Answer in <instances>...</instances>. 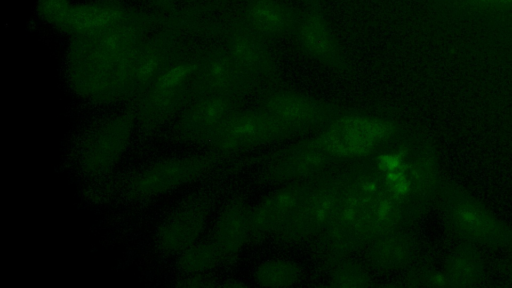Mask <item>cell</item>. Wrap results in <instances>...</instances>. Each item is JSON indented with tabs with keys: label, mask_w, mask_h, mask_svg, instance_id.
I'll use <instances>...</instances> for the list:
<instances>
[{
	"label": "cell",
	"mask_w": 512,
	"mask_h": 288,
	"mask_svg": "<svg viewBox=\"0 0 512 288\" xmlns=\"http://www.w3.org/2000/svg\"><path fill=\"white\" fill-rule=\"evenodd\" d=\"M146 25L143 18L128 13L106 28L77 36L68 63L73 88L96 101L124 97L126 67L146 38Z\"/></svg>",
	"instance_id": "obj_1"
},
{
	"label": "cell",
	"mask_w": 512,
	"mask_h": 288,
	"mask_svg": "<svg viewBox=\"0 0 512 288\" xmlns=\"http://www.w3.org/2000/svg\"><path fill=\"white\" fill-rule=\"evenodd\" d=\"M371 157L385 191L410 224L436 205L443 179L438 150L430 139L407 131Z\"/></svg>",
	"instance_id": "obj_2"
},
{
	"label": "cell",
	"mask_w": 512,
	"mask_h": 288,
	"mask_svg": "<svg viewBox=\"0 0 512 288\" xmlns=\"http://www.w3.org/2000/svg\"><path fill=\"white\" fill-rule=\"evenodd\" d=\"M406 132L395 118L343 110L312 135L336 165H344L378 152Z\"/></svg>",
	"instance_id": "obj_3"
},
{
	"label": "cell",
	"mask_w": 512,
	"mask_h": 288,
	"mask_svg": "<svg viewBox=\"0 0 512 288\" xmlns=\"http://www.w3.org/2000/svg\"><path fill=\"white\" fill-rule=\"evenodd\" d=\"M436 205L461 241L512 249V227L458 184L443 179Z\"/></svg>",
	"instance_id": "obj_4"
},
{
	"label": "cell",
	"mask_w": 512,
	"mask_h": 288,
	"mask_svg": "<svg viewBox=\"0 0 512 288\" xmlns=\"http://www.w3.org/2000/svg\"><path fill=\"white\" fill-rule=\"evenodd\" d=\"M345 181V164L314 177L295 216L276 238L287 244L315 241L334 220L343 199Z\"/></svg>",
	"instance_id": "obj_5"
},
{
	"label": "cell",
	"mask_w": 512,
	"mask_h": 288,
	"mask_svg": "<svg viewBox=\"0 0 512 288\" xmlns=\"http://www.w3.org/2000/svg\"><path fill=\"white\" fill-rule=\"evenodd\" d=\"M295 136L293 131L257 107L237 110L208 144L216 155L228 156Z\"/></svg>",
	"instance_id": "obj_6"
},
{
	"label": "cell",
	"mask_w": 512,
	"mask_h": 288,
	"mask_svg": "<svg viewBox=\"0 0 512 288\" xmlns=\"http://www.w3.org/2000/svg\"><path fill=\"white\" fill-rule=\"evenodd\" d=\"M193 67V61L179 62L141 94L137 118L142 126L159 127L185 109L193 99Z\"/></svg>",
	"instance_id": "obj_7"
},
{
	"label": "cell",
	"mask_w": 512,
	"mask_h": 288,
	"mask_svg": "<svg viewBox=\"0 0 512 288\" xmlns=\"http://www.w3.org/2000/svg\"><path fill=\"white\" fill-rule=\"evenodd\" d=\"M258 107L296 135L317 131L344 110L334 103L291 90L267 93Z\"/></svg>",
	"instance_id": "obj_8"
},
{
	"label": "cell",
	"mask_w": 512,
	"mask_h": 288,
	"mask_svg": "<svg viewBox=\"0 0 512 288\" xmlns=\"http://www.w3.org/2000/svg\"><path fill=\"white\" fill-rule=\"evenodd\" d=\"M336 165L332 157L311 135L284 148L268 161L260 179L270 185H284L312 179Z\"/></svg>",
	"instance_id": "obj_9"
},
{
	"label": "cell",
	"mask_w": 512,
	"mask_h": 288,
	"mask_svg": "<svg viewBox=\"0 0 512 288\" xmlns=\"http://www.w3.org/2000/svg\"><path fill=\"white\" fill-rule=\"evenodd\" d=\"M193 63V98L205 95L237 98L257 86L224 47L205 52Z\"/></svg>",
	"instance_id": "obj_10"
},
{
	"label": "cell",
	"mask_w": 512,
	"mask_h": 288,
	"mask_svg": "<svg viewBox=\"0 0 512 288\" xmlns=\"http://www.w3.org/2000/svg\"><path fill=\"white\" fill-rule=\"evenodd\" d=\"M294 30L299 49L309 58L334 70L349 73L350 65L324 17L319 0H307Z\"/></svg>",
	"instance_id": "obj_11"
},
{
	"label": "cell",
	"mask_w": 512,
	"mask_h": 288,
	"mask_svg": "<svg viewBox=\"0 0 512 288\" xmlns=\"http://www.w3.org/2000/svg\"><path fill=\"white\" fill-rule=\"evenodd\" d=\"M170 38H145L133 52L125 72L124 96L141 95L152 83L181 62Z\"/></svg>",
	"instance_id": "obj_12"
},
{
	"label": "cell",
	"mask_w": 512,
	"mask_h": 288,
	"mask_svg": "<svg viewBox=\"0 0 512 288\" xmlns=\"http://www.w3.org/2000/svg\"><path fill=\"white\" fill-rule=\"evenodd\" d=\"M214 157L191 156L160 160L139 172L131 181V191L139 196L165 193L204 175L214 164Z\"/></svg>",
	"instance_id": "obj_13"
},
{
	"label": "cell",
	"mask_w": 512,
	"mask_h": 288,
	"mask_svg": "<svg viewBox=\"0 0 512 288\" xmlns=\"http://www.w3.org/2000/svg\"><path fill=\"white\" fill-rule=\"evenodd\" d=\"M133 120L128 116H114L97 125L84 140L80 161L90 174L110 170L126 149L132 135Z\"/></svg>",
	"instance_id": "obj_14"
},
{
	"label": "cell",
	"mask_w": 512,
	"mask_h": 288,
	"mask_svg": "<svg viewBox=\"0 0 512 288\" xmlns=\"http://www.w3.org/2000/svg\"><path fill=\"white\" fill-rule=\"evenodd\" d=\"M39 10L48 21L76 36L99 31L128 14L112 3L74 6L68 0H41Z\"/></svg>",
	"instance_id": "obj_15"
},
{
	"label": "cell",
	"mask_w": 512,
	"mask_h": 288,
	"mask_svg": "<svg viewBox=\"0 0 512 288\" xmlns=\"http://www.w3.org/2000/svg\"><path fill=\"white\" fill-rule=\"evenodd\" d=\"M239 110L237 98L205 95L192 99L177 123V133L187 141L206 142Z\"/></svg>",
	"instance_id": "obj_16"
},
{
	"label": "cell",
	"mask_w": 512,
	"mask_h": 288,
	"mask_svg": "<svg viewBox=\"0 0 512 288\" xmlns=\"http://www.w3.org/2000/svg\"><path fill=\"white\" fill-rule=\"evenodd\" d=\"M312 179L284 184L252 207L253 235L276 236L295 216Z\"/></svg>",
	"instance_id": "obj_17"
},
{
	"label": "cell",
	"mask_w": 512,
	"mask_h": 288,
	"mask_svg": "<svg viewBox=\"0 0 512 288\" xmlns=\"http://www.w3.org/2000/svg\"><path fill=\"white\" fill-rule=\"evenodd\" d=\"M224 48L241 71L256 85L272 79L275 61L265 39L248 29L241 20L229 29Z\"/></svg>",
	"instance_id": "obj_18"
},
{
	"label": "cell",
	"mask_w": 512,
	"mask_h": 288,
	"mask_svg": "<svg viewBox=\"0 0 512 288\" xmlns=\"http://www.w3.org/2000/svg\"><path fill=\"white\" fill-rule=\"evenodd\" d=\"M210 207L194 201L175 211L158 230L156 242L166 252H182L197 242L208 219Z\"/></svg>",
	"instance_id": "obj_19"
},
{
	"label": "cell",
	"mask_w": 512,
	"mask_h": 288,
	"mask_svg": "<svg viewBox=\"0 0 512 288\" xmlns=\"http://www.w3.org/2000/svg\"><path fill=\"white\" fill-rule=\"evenodd\" d=\"M418 251V244L407 229L382 233L365 247L370 267L380 272L398 271L409 267L416 260Z\"/></svg>",
	"instance_id": "obj_20"
},
{
	"label": "cell",
	"mask_w": 512,
	"mask_h": 288,
	"mask_svg": "<svg viewBox=\"0 0 512 288\" xmlns=\"http://www.w3.org/2000/svg\"><path fill=\"white\" fill-rule=\"evenodd\" d=\"M300 14L280 0H246L241 21L263 39L293 34Z\"/></svg>",
	"instance_id": "obj_21"
},
{
	"label": "cell",
	"mask_w": 512,
	"mask_h": 288,
	"mask_svg": "<svg viewBox=\"0 0 512 288\" xmlns=\"http://www.w3.org/2000/svg\"><path fill=\"white\" fill-rule=\"evenodd\" d=\"M251 213L252 207L243 198L230 201L222 211L212 240L224 257L238 253L253 235Z\"/></svg>",
	"instance_id": "obj_22"
},
{
	"label": "cell",
	"mask_w": 512,
	"mask_h": 288,
	"mask_svg": "<svg viewBox=\"0 0 512 288\" xmlns=\"http://www.w3.org/2000/svg\"><path fill=\"white\" fill-rule=\"evenodd\" d=\"M451 287L479 285L486 275L484 260L476 245L460 241L448 254L443 266Z\"/></svg>",
	"instance_id": "obj_23"
},
{
	"label": "cell",
	"mask_w": 512,
	"mask_h": 288,
	"mask_svg": "<svg viewBox=\"0 0 512 288\" xmlns=\"http://www.w3.org/2000/svg\"><path fill=\"white\" fill-rule=\"evenodd\" d=\"M301 278V267L287 259L267 260L254 272L257 285L265 287H291L300 282Z\"/></svg>",
	"instance_id": "obj_24"
},
{
	"label": "cell",
	"mask_w": 512,
	"mask_h": 288,
	"mask_svg": "<svg viewBox=\"0 0 512 288\" xmlns=\"http://www.w3.org/2000/svg\"><path fill=\"white\" fill-rule=\"evenodd\" d=\"M328 286L334 288H360L372 285V276L364 265L349 258L331 263L327 274Z\"/></svg>",
	"instance_id": "obj_25"
},
{
	"label": "cell",
	"mask_w": 512,
	"mask_h": 288,
	"mask_svg": "<svg viewBox=\"0 0 512 288\" xmlns=\"http://www.w3.org/2000/svg\"><path fill=\"white\" fill-rule=\"evenodd\" d=\"M223 254L211 239L196 242L181 252L179 266L188 273H202L215 267L223 258Z\"/></svg>",
	"instance_id": "obj_26"
},
{
	"label": "cell",
	"mask_w": 512,
	"mask_h": 288,
	"mask_svg": "<svg viewBox=\"0 0 512 288\" xmlns=\"http://www.w3.org/2000/svg\"><path fill=\"white\" fill-rule=\"evenodd\" d=\"M404 280L405 284L411 287H451V283L445 271L431 267L413 269L407 273Z\"/></svg>",
	"instance_id": "obj_27"
},
{
	"label": "cell",
	"mask_w": 512,
	"mask_h": 288,
	"mask_svg": "<svg viewBox=\"0 0 512 288\" xmlns=\"http://www.w3.org/2000/svg\"><path fill=\"white\" fill-rule=\"evenodd\" d=\"M478 4L483 5H506L512 4V0H474Z\"/></svg>",
	"instance_id": "obj_28"
},
{
	"label": "cell",
	"mask_w": 512,
	"mask_h": 288,
	"mask_svg": "<svg viewBox=\"0 0 512 288\" xmlns=\"http://www.w3.org/2000/svg\"><path fill=\"white\" fill-rule=\"evenodd\" d=\"M506 276L508 281L512 284V261L507 265Z\"/></svg>",
	"instance_id": "obj_29"
},
{
	"label": "cell",
	"mask_w": 512,
	"mask_h": 288,
	"mask_svg": "<svg viewBox=\"0 0 512 288\" xmlns=\"http://www.w3.org/2000/svg\"><path fill=\"white\" fill-rule=\"evenodd\" d=\"M159 1H169V0H159Z\"/></svg>",
	"instance_id": "obj_30"
}]
</instances>
